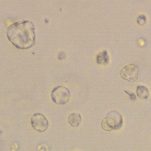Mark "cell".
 <instances>
[{
    "mask_svg": "<svg viewBox=\"0 0 151 151\" xmlns=\"http://www.w3.org/2000/svg\"><path fill=\"white\" fill-rule=\"evenodd\" d=\"M139 71V68L136 65L130 64L124 66L121 70L120 74L125 80L133 82L137 80Z\"/></svg>",
    "mask_w": 151,
    "mask_h": 151,
    "instance_id": "obj_5",
    "label": "cell"
},
{
    "mask_svg": "<svg viewBox=\"0 0 151 151\" xmlns=\"http://www.w3.org/2000/svg\"><path fill=\"white\" fill-rule=\"evenodd\" d=\"M124 92L128 94V96L130 97V99H131L132 100H135L136 99V96L134 95V93H131V92H129V91H127V90H124Z\"/></svg>",
    "mask_w": 151,
    "mask_h": 151,
    "instance_id": "obj_10",
    "label": "cell"
},
{
    "mask_svg": "<svg viewBox=\"0 0 151 151\" xmlns=\"http://www.w3.org/2000/svg\"><path fill=\"white\" fill-rule=\"evenodd\" d=\"M31 124L33 129L38 132H44L48 127V120L43 114L39 113L32 116Z\"/></svg>",
    "mask_w": 151,
    "mask_h": 151,
    "instance_id": "obj_4",
    "label": "cell"
},
{
    "mask_svg": "<svg viewBox=\"0 0 151 151\" xmlns=\"http://www.w3.org/2000/svg\"><path fill=\"white\" fill-rule=\"evenodd\" d=\"M136 94L142 99H146L149 95L148 89L143 86H138L136 88Z\"/></svg>",
    "mask_w": 151,
    "mask_h": 151,
    "instance_id": "obj_8",
    "label": "cell"
},
{
    "mask_svg": "<svg viewBox=\"0 0 151 151\" xmlns=\"http://www.w3.org/2000/svg\"><path fill=\"white\" fill-rule=\"evenodd\" d=\"M146 22V18L144 15H140L137 18V22L140 25H143Z\"/></svg>",
    "mask_w": 151,
    "mask_h": 151,
    "instance_id": "obj_9",
    "label": "cell"
},
{
    "mask_svg": "<svg viewBox=\"0 0 151 151\" xmlns=\"http://www.w3.org/2000/svg\"><path fill=\"white\" fill-rule=\"evenodd\" d=\"M122 124L123 118L122 115L114 110L109 112L101 123L103 129L106 131L119 129Z\"/></svg>",
    "mask_w": 151,
    "mask_h": 151,
    "instance_id": "obj_2",
    "label": "cell"
},
{
    "mask_svg": "<svg viewBox=\"0 0 151 151\" xmlns=\"http://www.w3.org/2000/svg\"><path fill=\"white\" fill-rule=\"evenodd\" d=\"M70 97V92L64 86H57L51 91V99L57 104H65Z\"/></svg>",
    "mask_w": 151,
    "mask_h": 151,
    "instance_id": "obj_3",
    "label": "cell"
},
{
    "mask_svg": "<svg viewBox=\"0 0 151 151\" xmlns=\"http://www.w3.org/2000/svg\"><path fill=\"white\" fill-rule=\"evenodd\" d=\"M66 57V55L65 54L64 52L63 51H61L59 54H58V58L60 60H63L64 58H65Z\"/></svg>",
    "mask_w": 151,
    "mask_h": 151,
    "instance_id": "obj_11",
    "label": "cell"
},
{
    "mask_svg": "<svg viewBox=\"0 0 151 151\" xmlns=\"http://www.w3.org/2000/svg\"><path fill=\"white\" fill-rule=\"evenodd\" d=\"M96 62L99 64L106 65L109 62V57L106 51H103L99 52L96 57Z\"/></svg>",
    "mask_w": 151,
    "mask_h": 151,
    "instance_id": "obj_7",
    "label": "cell"
},
{
    "mask_svg": "<svg viewBox=\"0 0 151 151\" xmlns=\"http://www.w3.org/2000/svg\"><path fill=\"white\" fill-rule=\"evenodd\" d=\"M81 121V117L80 114L77 113H71L68 117V122L73 127H77L79 126Z\"/></svg>",
    "mask_w": 151,
    "mask_h": 151,
    "instance_id": "obj_6",
    "label": "cell"
},
{
    "mask_svg": "<svg viewBox=\"0 0 151 151\" xmlns=\"http://www.w3.org/2000/svg\"><path fill=\"white\" fill-rule=\"evenodd\" d=\"M6 36L17 48H29L34 45L35 41V26L30 21L15 22L8 27Z\"/></svg>",
    "mask_w": 151,
    "mask_h": 151,
    "instance_id": "obj_1",
    "label": "cell"
}]
</instances>
